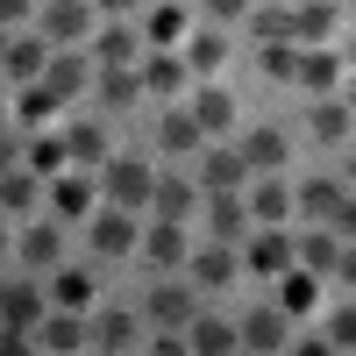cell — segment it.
<instances>
[{
  "instance_id": "1",
  "label": "cell",
  "mask_w": 356,
  "mask_h": 356,
  "mask_svg": "<svg viewBox=\"0 0 356 356\" xmlns=\"http://www.w3.org/2000/svg\"><path fill=\"white\" fill-rule=\"evenodd\" d=\"M86 243H93V257H136L143 250V228H136V207H100L93 221H86Z\"/></svg>"
},
{
  "instance_id": "2",
  "label": "cell",
  "mask_w": 356,
  "mask_h": 356,
  "mask_svg": "<svg viewBox=\"0 0 356 356\" xmlns=\"http://www.w3.org/2000/svg\"><path fill=\"white\" fill-rule=\"evenodd\" d=\"M100 193H107L114 207H143V200L157 193V171L143 164V157H107V164H100Z\"/></svg>"
},
{
  "instance_id": "3",
  "label": "cell",
  "mask_w": 356,
  "mask_h": 356,
  "mask_svg": "<svg viewBox=\"0 0 356 356\" xmlns=\"http://www.w3.org/2000/svg\"><path fill=\"white\" fill-rule=\"evenodd\" d=\"M243 264H250L257 278H285L292 264H300V243H292V235H278V221H257V235H250Z\"/></svg>"
},
{
  "instance_id": "4",
  "label": "cell",
  "mask_w": 356,
  "mask_h": 356,
  "mask_svg": "<svg viewBox=\"0 0 356 356\" xmlns=\"http://www.w3.org/2000/svg\"><path fill=\"white\" fill-rule=\"evenodd\" d=\"M193 314H200L193 285H157L150 300H143V321H150V328H193Z\"/></svg>"
},
{
  "instance_id": "5",
  "label": "cell",
  "mask_w": 356,
  "mask_h": 356,
  "mask_svg": "<svg viewBox=\"0 0 356 356\" xmlns=\"http://www.w3.org/2000/svg\"><path fill=\"white\" fill-rule=\"evenodd\" d=\"M143 264H157V271H178V264H193L186 221H150V228H143Z\"/></svg>"
},
{
  "instance_id": "6",
  "label": "cell",
  "mask_w": 356,
  "mask_h": 356,
  "mask_svg": "<svg viewBox=\"0 0 356 356\" xmlns=\"http://www.w3.org/2000/svg\"><path fill=\"white\" fill-rule=\"evenodd\" d=\"M50 207H57V221H93V178L86 171H57L50 178Z\"/></svg>"
},
{
  "instance_id": "7",
  "label": "cell",
  "mask_w": 356,
  "mask_h": 356,
  "mask_svg": "<svg viewBox=\"0 0 356 356\" xmlns=\"http://www.w3.org/2000/svg\"><path fill=\"white\" fill-rule=\"evenodd\" d=\"M243 349H257V356L292 349V335H285V307H257V314H243Z\"/></svg>"
},
{
  "instance_id": "8",
  "label": "cell",
  "mask_w": 356,
  "mask_h": 356,
  "mask_svg": "<svg viewBox=\"0 0 356 356\" xmlns=\"http://www.w3.org/2000/svg\"><path fill=\"white\" fill-rule=\"evenodd\" d=\"M86 335H93V328H86V307H57V314H43V328H36V342L57 349V356H65V349H86Z\"/></svg>"
},
{
  "instance_id": "9",
  "label": "cell",
  "mask_w": 356,
  "mask_h": 356,
  "mask_svg": "<svg viewBox=\"0 0 356 356\" xmlns=\"http://www.w3.org/2000/svg\"><path fill=\"white\" fill-rule=\"evenodd\" d=\"M0 321H8V328H43V292L29 285V278H15V285H0Z\"/></svg>"
},
{
  "instance_id": "10",
  "label": "cell",
  "mask_w": 356,
  "mask_h": 356,
  "mask_svg": "<svg viewBox=\"0 0 356 356\" xmlns=\"http://www.w3.org/2000/svg\"><path fill=\"white\" fill-rule=\"evenodd\" d=\"M86 29H93V0H57V8H43V36L50 43H86Z\"/></svg>"
},
{
  "instance_id": "11",
  "label": "cell",
  "mask_w": 356,
  "mask_h": 356,
  "mask_svg": "<svg viewBox=\"0 0 356 356\" xmlns=\"http://www.w3.org/2000/svg\"><path fill=\"white\" fill-rule=\"evenodd\" d=\"M250 200L243 193H207V228H214L221 235V243H235V235H250Z\"/></svg>"
},
{
  "instance_id": "12",
  "label": "cell",
  "mask_w": 356,
  "mask_h": 356,
  "mask_svg": "<svg viewBox=\"0 0 356 356\" xmlns=\"http://www.w3.org/2000/svg\"><path fill=\"white\" fill-rule=\"evenodd\" d=\"M243 178H250V157L243 150H207L200 157V186L207 193H243Z\"/></svg>"
},
{
  "instance_id": "13",
  "label": "cell",
  "mask_w": 356,
  "mask_h": 356,
  "mask_svg": "<svg viewBox=\"0 0 356 356\" xmlns=\"http://www.w3.org/2000/svg\"><path fill=\"white\" fill-rule=\"evenodd\" d=\"M186 335H193V356H228V349H243V321L228 328L221 314H193Z\"/></svg>"
},
{
  "instance_id": "14",
  "label": "cell",
  "mask_w": 356,
  "mask_h": 356,
  "mask_svg": "<svg viewBox=\"0 0 356 356\" xmlns=\"http://www.w3.org/2000/svg\"><path fill=\"white\" fill-rule=\"evenodd\" d=\"M300 86H314V100L335 93V86H342V57H335L328 43H307V50H300Z\"/></svg>"
},
{
  "instance_id": "15",
  "label": "cell",
  "mask_w": 356,
  "mask_h": 356,
  "mask_svg": "<svg viewBox=\"0 0 356 356\" xmlns=\"http://www.w3.org/2000/svg\"><path fill=\"white\" fill-rule=\"evenodd\" d=\"M93 86H100V100H107L114 114H122V107H136L143 93H150V86H143V72H136V65H100V79H93Z\"/></svg>"
},
{
  "instance_id": "16",
  "label": "cell",
  "mask_w": 356,
  "mask_h": 356,
  "mask_svg": "<svg viewBox=\"0 0 356 356\" xmlns=\"http://www.w3.org/2000/svg\"><path fill=\"white\" fill-rule=\"evenodd\" d=\"M143 43H150L143 29H122V22H114V29H100V36H93V65H136Z\"/></svg>"
},
{
  "instance_id": "17",
  "label": "cell",
  "mask_w": 356,
  "mask_h": 356,
  "mask_svg": "<svg viewBox=\"0 0 356 356\" xmlns=\"http://www.w3.org/2000/svg\"><path fill=\"white\" fill-rule=\"evenodd\" d=\"M292 200H300V214H307V221H335V207L349 200V186H342V178H307Z\"/></svg>"
},
{
  "instance_id": "18",
  "label": "cell",
  "mask_w": 356,
  "mask_h": 356,
  "mask_svg": "<svg viewBox=\"0 0 356 356\" xmlns=\"http://www.w3.org/2000/svg\"><path fill=\"white\" fill-rule=\"evenodd\" d=\"M150 207H157V221H193V207H200V186H193V178H157Z\"/></svg>"
},
{
  "instance_id": "19",
  "label": "cell",
  "mask_w": 356,
  "mask_h": 356,
  "mask_svg": "<svg viewBox=\"0 0 356 356\" xmlns=\"http://www.w3.org/2000/svg\"><path fill=\"white\" fill-rule=\"evenodd\" d=\"M22 257L36 264V271L65 264V228H57V221H29V235H22Z\"/></svg>"
},
{
  "instance_id": "20",
  "label": "cell",
  "mask_w": 356,
  "mask_h": 356,
  "mask_svg": "<svg viewBox=\"0 0 356 356\" xmlns=\"http://www.w3.org/2000/svg\"><path fill=\"white\" fill-rule=\"evenodd\" d=\"M157 143H164L171 157H186V150H200V143H207V129H200L193 107H178V114H164V122H157Z\"/></svg>"
},
{
  "instance_id": "21",
  "label": "cell",
  "mask_w": 356,
  "mask_h": 356,
  "mask_svg": "<svg viewBox=\"0 0 356 356\" xmlns=\"http://www.w3.org/2000/svg\"><path fill=\"white\" fill-rule=\"evenodd\" d=\"M0 65H8L15 79H43V72H50V36H15Z\"/></svg>"
},
{
  "instance_id": "22",
  "label": "cell",
  "mask_w": 356,
  "mask_h": 356,
  "mask_svg": "<svg viewBox=\"0 0 356 356\" xmlns=\"http://www.w3.org/2000/svg\"><path fill=\"white\" fill-rule=\"evenodd\" d=\"M307 122H314V143H349V129H356V114H349V100H328V93H321Z\"/></svg>"
},
{
  "instance_id": "23",
  "label": "cell",
  "mask_w": 356,
  "mask_h": 356,
  "mask_svg": "<svg viewBox=\"0 0 356 356\" xmlns=\"http://www.w3.org/2000/svg\"><path fill=\"white\" fill-rule=\"evenodd\" d=\"M65 143H72V164H79V171H100V164H107V129H100V122H72Z\"/></svg>"
},
{
  "instance_id": "24",
  "label": "cell",
  "mask_w": 356,
  "mask_h": 356,
  "mask_svg": "<svg viewBox=\"0 0 356 356\" xmlns=\"http://www.w3.org/2000/svg\"><path fill=\"white\" fill-rule=\"evenodd\" d=\"M292 36L300 43H328L335 36V0H300V8H292Z\"/></svg>"
},
{
  "instance_id": "25",
  "label": "cell",
  "mask_w": 356,
  "mask_h": 356,
  "mask_svg": "<svg viewBox=\"0 0 356 356\" xmlns=\"http://www.w3.org/2000/svg\"><path fill=\"white\" fill-rule=\"evenodd\" d=\"M43 200V171H0V207H8V214H29V207Z\"/></svg>"
},
{
  "instance_id": "26",
  "label": "cell",
  "mask_w": 356,
  "mask_h": 356,
  "mask_svg": "<svg viewBox=\"0 0 356 356\" xmlns=\"http://www.w3.org/2000/svg\"><path fill=\"white\" fill-rule=\"evenodd\" d=\"M186 79H193L186 57H171V50H150V57H143V86H150V93H178Z\"/></svg>"
},
{
  "instance_id": "27",
  "label": "cell",
  "mask_w": 356,
  "mask_h": 356,
  "mask_svg": "<svg viewBox=\"0 0 356 356\" xmlns=\"http://www.w3.org/2000/svg\"><path fill=\"white\" fill-rule=\"evenodd\" d=\"M250 36L257 43H285L292 36V8H285V0H257V8H250ZM292 43H300V36H292Z\"/></svg>"
},
{
  "instance_id": "28",
  "label": "cell",
  "mask_w": 356,
  "mask_h": 356,
  "mask_svg": "<svg viewBox=\"0 0 356 356\" xmlns=\"http://www.w3.org/2000/svg\"><path fill=\"white\" fill-rule=\"evenodd\" d=\"M193 271H200V285H228L235 271H243V257H235V243H221V235H214V243L193 257Z\"/></svg>"
},
{
  "instance_id": "29",
  "label": "cell",
  "mask_w": 356,
  "mask_h": 356,
  "mask_svg": "<svg viewBox=\"0 0 356 356\" xmlns=\"http://www.w3.org/2000/svg\"><path fill=\"white\" fill-rule=\"evenodd\" d=\"M221 57H228V36H221V29H193V36H186V65H193V79L221 72Z\"/></svg>"
},
{
  "instance_id": "30",
  "label": "cell",
  "mask_w": 356,
  "mask_h": 356,
  "mask_svg": "<svg viewBox=\"0 0 356 356\" xmlns=\"http://www.w3.org/2000/svg\"><path fill=\"white\" fill-rule=\"evenodd\" d=\"M235 150L250 157V171H278L292 143H285V129H257V136H243V143H235Z\"/></svg>"
},
{
  "instance_id": "31",
  "label": "cell",
  "mask_w": 356,
  "mask_h": 356,
  "mask_svg": "<svg viewBox=\"0 0 356 356\" xmlns=\"http://www.w3.org/2000/svg\"><path fill=\"white\" fill-rule=\"evenodd\" d=\"M93 342H100V349H136L143 328H136V314H129V307H107V314L93 321Z\"/></svg>"
},
{
  "instance_id": "32",
  "label": "cell",
  "mask_w": 356,
  "mask_h": 356,
  "mask_svg": "<svg viewBox=\"0 0 356 356\" xmlns=\"http://www.w3.org/2000/svg\"><path fill=\"white\" fill-rule=\"evenodd\" d=\"M292 207H300V200H292V193L278 186L271 171H257V193H250V214H257V221H285Z\"/></svg>"
},
{
  "instance_id": "33",
  "label": "cell",
  "mask_w": 356,
  "mask_h": 356,
  "mask_svg": "<svg viewBox=\"0 0 356 356\" xmlns=\"http://www.w3.org/2000/svg\"><path fill=\"white\" fill-rule=\"evenodd\" d=\"M314 292H321V271L292 264V271L278 278V307H285V314H307V307H314Z\"/></svg>"
},
{
  "instance_id": "34",
  "label": "cell",
  "mask_w": 356,
  "mask_h": 356,
  "mask_svg": "<svg viewBox=\"0 0 356 356\" xmlns=\"http://www.w3.org/2000/svg\"><path fill=\"white\" fill-rule=\"evenodd\" d=\"M50 300H57V307H93V271H86V264H57Z\"/></svg>"
},
{
  "instance_id": "35",
  "label": "cell",
  "mask_w": 356,
  "mask_h": 356,
  "mask_svg": "<svg viewBox=\"0 0 356 356\" xmlns=\"http://www.w3.org/2000/svg\"><path fill=\"white\" fill-rule=\"evenodd\" d=\"M43 79H50V93H57V100H79V93H86V57H79V50L50 57V72H43Z\"/></svg>"
},
{
  "instance_id": "36",
  "label": "cell",
  "mask_w": 356,
  "mask_h": 356,
  "mask_svg": "<svg viewBox=\"0 0 356 356\" xmlns=\"http://www.w3.org/2000/svg\"><path fill=\"white\" fill-rule=\"evenodd\" d=\"M57 107H65V100H57V93H50V79H29V86H22V93H15V114H22V122H29V129H36V122H50V114H57Z\"/></svg>"
},
{
  "instance_id": "37",
  "label": "cell",
  "mask_w": 356,
  "mask_h": 356,
  "mask_svg": "<svg viewBox=\"0 0 356 356\" xmlns=\"http://www.w3.org/2000/svg\"><path fill=\"white\" fill-rule=\"evenodd\" d=\"M65 164H72V143H65V136H29V171L57 178Z\"/></svg>"
},
{
  "instance_id": "38",
  "label": "cell",
  "mask_w": 356,
  "mask_h": 356,
  "mask_svg": "<svg viewBox=\"0 0 356 356\" xmlns=\"http://www.w3.org/2000/svg\"><path fill=\"white\" fill-rule=\"evenodd\" d=\"M193 114H200V129H207V136H221V129L235 122V100L221 93V86H200V100H193Z\"/></svg>"
},
{
  "instance_id": "39",
  "label": "cell",
  "mask_w": 356,
  "mask_h": 356,
  "mask_svg": "<svg viewBox=\"0 0 356 356\" xmlns=\"http://www.w3.org/2000/svg\"><path fill=\"white\" fill-rule=\"evenodd\" d=\"M143 36H150V50H171L178 36H186V8H150V22H143Z\"/></svg>"
},
{
  "instance_id": "40",
  "label": "cell",
  "mask_w": 356,
  "mask_h": 356,
  "mask_svg": "<svg viewBox=\"0 0 356 356\" xmlns=\"http://www.w3.org/2000/svg\"><path fill=\"white\" fill-rule=\"evenodd\" d=\"M257 65H264V79H300V50H292V36L285 43H257Z\"/></svg>"
},
{
  "instance_id": "41",
  "label": "cell",
  "mask_w": 356,
  "mask_h": 356,
  "mask_svg": "<svg viewBox=\"0 0 356 356\" xmlns=\"http://www.w3.org/2000/svg\"><path fill=\"white\" fill-rule=\"evenodd\" d=\"M328 342H335V349H356V300L328 314Z\"/></svg>"
},
{
  "instance_id": "42",
  "label": "cell",
  "mask_w": 356,
  "mask_h": 356,
  "mask_svg": "<svg viewBox=\"0 0 356 356\" xmlns=\"http://www.w3.org/2000/svg\"><path fill=\"white\" fill-rule=\"evenodd\" d=\"M257 8V0H207V15H214V22H243Z\"/></svg>"
},
{
  "instance_id": "43",
  "label": "cell",
  "mask_w": 356,
  "mask_h": 356,
  "mask_svg": "<svg viewBox=\"0 0 356 356\" xmlns=\"http://www.w3.org/2000/svg\"><path fill=\"white\" fill-rule=\"evenodd\" d=\"M335 228H342V243H356V193L335 207Z\"/></svg>"
},
{
  "instance_id": "44",
  "label": "cell",
  "mask_w": 356,
  "mask_h": 356,
  "mask_svg": "<svg viewBox=\"0 0 356 356\" xmlns=\"http://www.w3.org/2000/svg\"><path fill=\"white\" fill-rule=\"evenodd\" d=\"M335 278H342V285L356 292V243H342V264H335Z\"/></svg>"
},
{
  "instance_id": "45",
  "label": "cell",
  "mask_w": 356,
  "mask_h": 356,
  "mask_svg": "<svg viewBox=\"0 0 356 356\" xmlns=\"http://www.w3.org/2000/svg\"><path fill=\"white\" fill-rule=\"evenodd\" d=\"M29 8H36V0H0V22L15 29V22H29Z\"/></svg>"
},
{
  "instance_id": "46",
  "label": "cell",
  "mask_w": 356,
  "mask_h": 356,
  "mask_svg": "<svg viewBox=\"0 0 356 356\" xmlns=\"http://www.w3.org/2000/svg\"><path fill=\"white\" fill-rule=\"evenodd\" d=\"M15 164H22V143H15L8 129H0V171H15Z\"/></svg>"
},
{
  "instance_id": "47",
  "label": "cell",
  "mask_w": 356,
  "mask_h": 356,
  "mask_svg": "<svg viewBox=\"0 0 356 356\" xmlns=\"http://www.w3.org/2000/svg\"><path fill=\"white\" fill-rule=\"evenodd\" d=\"M93 8H100V15H129L136 0H93Z\"/></svg>"
},
{
  "instance_id": "48",
  "label": "cell",
  "mask_w": 356,
  "mask_h": 356,
  "mask_svg": "<svg viewBox=\"0 0 356 356\" xmlns=\"http://www.w3.org/2000/svg\"><path fill=\"white\" fill-rule=\"evenodd\" d=\"M8 43H15V36H8V22H0V57H8Z\"/></svg>"
},
{
  "instance_id": "49",
  "label": "cell",
  "mask_w": 356,
  "mask_h": 356,
  "mask_svg": "<svg viewBox=\"0 0 356 356\" xmlns=\"http://www.w3.org/2000/svg\"><path fill=\"white\" fill-rule=\"evenodd\" d=\"M349 186H356V150H349Z\"/></svg>"
},
{
  "instance_id": "50",
  "label": "cell",
  "mask_w": 356,
  "mask_h": 356,
  "mask_svg": "<svg viewBox=\"0 0 356 356\" xmlns=\"http://www.w3.org/2000/svg\"><path fill=\"white\" fill-rule=\"evenodd\" d=\"M349 114H356V79H349Z\"/></svg>"
},
{
  "instance_id": "51",
  "label": "cell",
  "mask_w": 356,
  "mask_h": 356,
  "mask_svg": "<svg viewBox=\"0 0 356 356\" xmlns=\"http://www.w3.org/2000/svg\"><path fill=\"white\" fill-rule=\"evenodd\" d=\"M349 65H356V36H349Z\"/></svg>"
},
{
  "instance_id": "52",
  "label": "cell",
  "mask_w": 356,
  "mask_h": 356,
  "mask_svg": "<svg viewBox=\"0 0 356 356\" xmlns=\"http://www.w3.org/2000/svg\"><path fill=\"white\" fill-rule=\"evenodd\" d=\"M0 250H8V228H0Z\"/></svg>"
},
{
  "instance_id": "53",
  "label": "cell",
  "mask_w": 356,
  "mask_h": 356,
  "mask_svg": "<svg viewBox=\"0 0 356 356\" xmlns=\"http://www.w3.org/2000/svg\"><path fill=\"white\" fill-rule=\"evenodd\" d=\"M0 114H8V100H0Z\"/></svg>"
},
{
  "instance_id": "54",
  "label": "cell",
  "mask_w": 356,
  "mask_h": 356,
  "mask_svg": "<svg viewBox=\"0 0 356 356\" xmlns=\"http://www.w3.org/2000/svg\"><path fill=\"white\" fill-rule=\"evenodd\" d=\"M349 8H356V0H349Z\"/></svg>"
}]
</instances>
